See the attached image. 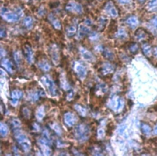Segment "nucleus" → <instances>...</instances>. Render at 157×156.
Returning a JSON list of instances; mask_svg holds the SVG:
<instances>
[{
  "label": "nucleus",
  "instance_id": "39448f33",
  "mask_svg": "<svg viewBox=\"0 0 157 156\" xmlns=\"http://www.w3.org/2000/svg\"><path fill=\"white\" fill-rule=\"evenodd\" d=\"M23 51L26 60L29 63H31L33 61V52L31 47L29 45L25 44Z\"/></svg>",
  "mask_w": 157,
  "mask_h": 156
},
{
  "label": "nucleus",
  "instance_id": "423d86ee",
  "mask_svg": "<svg viewBox=\"0 0 157 156\" xmlns=\"http://www.w3.org/2000/svg\"><path fill=\"white\" fill-rule=\"evenodd\" d=\"M11 103L13 105L17 104L19 100L22 97V93L19 90H15L11 93Z\"/></svg>",
  "mask_w": 157,
  "mask_h": 156
},
{
  "label": "nucleus",
  "instance_id": "6e6552de",
  "mask_svg": "<svg viewBox=\"0 0 157 156\" xmlns=\"http://www.w3.org/2000/svg\"><path fill=\"white\" fill-rule=\"evenodd\" d=\"M142 51L146 57L150 58L152 56L153 50L149 44L144 43L142 46Z\"/></svg>",
  "mask_w": 157,
  "mask_h": 156
},
{
  "label": "nucleus",
  "instance_id": "b1692460",
  "mask_svg": "<svg viewBox=\"0 0 157 156\" xmlns=\"http://www.w3.org/2000/svg\"><path fill=\"white\" fill-rule=\"evenodd\" d=\"M153 55H155V56L157 58V47H155L153 51Z\"/></svg>",
  "mask_w": 157,
  "mask_h": 156
},
{
  "label": "nucleus",
  "instance_id": "aec40b11",
  "mask_svg": "<svg viewBox=\"0 0 157 156\" xmlns=\"http://www.w3.org/2000/svg\"><path fill=\"white\" fill-rule=\"evenodd\" d=\"M82 55L83 56L87 59V60H90V61H92L93 60V55L89 51H87V50H83L82 51Z\"/></svg>",
  "mask_w": 157,
  "mask_h": 156
},
{
  "label": "nucleus",
  "instance_id": "dca6fc26",
  "mask_svg": "<svg viewBox=\"0 0 157 156\" xmlns=\"http://www.w3.org/2000/svg\"><path fill=\"white\" fill-rule=\"evenodd\" d=\"M5 16L6 19V20H9V21H16L18 20V17L17 15L12 14L11 12H6L5 14Z\"/></svg>",
  "mask_w": 157,
  "mask_h": 156
},
{
  "label": "nucleus",
  "instance_id": "20e7f679",
  "mask_svg": "<svg viewBox=\"0 0 157 156\" xmlns=\"http://www.w3.org/2000/svg\"><path fill=\"white\" fill-rule=\"evenodd\" d=\"M64 120L65 124L68 126H72L75 124L76 122V117L74 114H72L71 113H67L65 114V117H64Z\"/></svg>",
  "mask_w": 157,
  "mask_h": 156
},
{
  "label": "nucleus",
  "instance_id": "f257e3e1",
  "mask_svg": "<svg viewBox=\"0 0 157 156\" xmlns=\"http://www.w3.org/2000/svg\"><path fill=\"white\" fill-rule=\"evenodd\" d=\"M75 134L78 140H85L89 135V129L86 125L79 124L75 127Z\"/></svg>",
  "mask_w": 157,
  "mask_h": 156
},
{
  "label": "nucleus",
  "instance_id": "6ab92c4d",
  "mask_svg": "<svg viewBox=\"0 0 157 156\" xmlns=\"http://www.w3.org/2000/svg\"><path fill=\"white\" fill-rule=\"evenodd\" d=\"M10 126L11 129H13L14 130H17L19 129V127L20 126V123L19 121L17 119H14L11 120V123H10Z\"/></svg>",
  "mask_w": 157,
  "mask_h": 156
},
{
  "label": "nucleus",
  "instance_id": "393cba45",
  "mask_svg": "<svg viewBox=\"0 0 157 156\" xmlns=\"http://www.w3.org/2000/svg\"><path fill=\"white\" fill-rule=\"evenodd\" d=\"M130 1V0H119V2H121L122 3H127Z\"/></svg>",
  "mask_w": 157,
  "mask_h": 156
},
{
  "label": "nucleus",
  "instance_id": "a878e982",
  "mask_svg": "<svg viewBox=\"0 0 157 156\" xmlns=\"http://www.w3.org/2000/svg\"><path fill=\"white\" fill-rule=\"evenodd\" d=\"M139 1H140V2H142V1H144V0H139Z\"/></svg>",
  "mask_w": 157,
  "mask_h": 156
},
{
  "label": "nucleus",
  "instance_id": "f03ea898",
  "mask_svg": "<svg viewBox=\"0 0 157 156\" xmlns=\"http://www.w3.org/2000/svg\"><path fill=\"white\" fill-rule=\"evenodd\" d=\"M17 142L19 144V148L23 151H27L30 149V142L27 139V137L22 134H18L16 136Z\"/></svg>",
  "mask_w": 157,
  "mask_h": 156
},
{
  "label": "nucleus",
  "instance_id": "0eeeda50",
  "mask_svg": "<svg viewBox=\"0 0 157 156\" xmlns=\"http://www.w3.org/2000/svg\"><path fill=\"white\" fill-rule=\"evenodd\" d=\"M135 36L138 41H142L146 39L148 37V34L144 29L139 28L136 31Z\"/></svg>",
  "mask_w": 157,
  "mask_h": 156
},
{
  "label": "nucleus",
  "instance_id": "412c9836",
  "mask_svg": "<svg viewBox=\"0 0 157 156\" xmlns=\"http://www.w3.org/2000/svg\"><path fill=\"white\" fill-rule=\"evenodd\" d=\"M0 131H1L2 136H6L8 134V128L3 123L1 124V128H0Z\"/></svg>",
  "mask_w": 157,
  "mask_h": 156
},
{
  "label": "nucleus",
  "instance_id": "2eb2a0df",
  "mask_svg": "<svg viewBox=\"0 0 157 156\" xmlns=\"http://www.w3.org/2000/svg\"><path fill=\"white\" fill-rule=\"evenodd\" d=\"M128 49L130 50V52L132 53V54H136L139 50V46H138V44L136 43H131L129 47H128Z\"/></svg>",
  "mask_w": 157,
  "mask_h": 156
},
{
  "label": "nucleus",
  "instance_id": "4468645a",
  "mask_svg": "<svg viewBox=\"0 0 157 156\" xmlns=\"http://www.w3.org/2000/svg\"><path fill=\"white\" fill-rule=\"evenodd\" d=\"M77 72L78 75L81 77H85L86 75V70L85 68L82 65H78L77 67Z\"/></svg>",
  "mask_w": 157,
  "mask_h": 156
},
{
  "label": "nucleus",
  "instance_id": "4be33fe9",
  "mask_svg": "<svg viewBox=\"0 0 157 156\" xmlns=\"http://www.w3.org/2000/svg\"><path fill=\"white\" fill-rule=\"evenodd\" d=\"M32 23H33V21H32L31 19L30 18V17H26V18L24 20V24H25V26H26L27 28H30L31 27Z\"/></svg>",
  "mask_w": 157,
  "mask_h": 156
},
{
  "label": "nucleus",
  "instance_id": "a211bd4d",
  "mask_svg": "<svg viewBox=\"0 0 157 156\" xmlns=\"http://www.w3.org/2000/svg\"><path fill=\"white\" fill-rule=\"evenodd\" d=\"M113 68L111 65H110L109 64H106V65H105L103 68L100 69V71H102L105 74H108L110 72H111L113 70Z\"/></svg>",
  "mask_w": 157,
  "mask_h": 156
},
{
  "label": "nucleus",
  "instance_id": "f8f14e48",
  "mask_svg": "<svg viewBox=\"0 0 157 156\" xmlns=\"http://www.w3.org/2000/svg\"><path fill=\"white\" fill-rule=\"evenodd\" d=\"M39 66L40 67V68L45 71H47L50 69L51 68V66L49 64V63L46 61V60H44V59H42L40 61V62H39Z\"/></svg>",
  "mask_w": 157,
  "mask_h": 156
},
{
  "label": "nucleus",
  "instance_id": "ddd939ff",
  "mask_svg": "<svg viewBox=\"0 0 157 156\" xmlns=\"http://www.w3.org/2000/svg\"><path fill=\"white\" fill-rule=\"evenodd\" d=\"M127 23L130 26L134 28L136 27L138 25V20L135 17H131L127 20Z\"/></svg>",
  "mask_w": 157,
  "mask_h": 156
},
{
  "label": "nucleus",
  "instance_id": "1a4fd4ad",
  "mask_svg": "<svg viewBox=\"0 0 157 156\" xmlns=\"http://www.w3.org/2000/svg\"><path fill=\"white\" fill-rule=\"evenodd\" d=\"M2 66L5 67V69L9 73H12L14 70V66L8 59H3L2 61Z\"/></svg>",
  "mask_w": 157,
  "mask_h": 156
},
{
  "label": "nucleus",
  "instance_id": "9d476101",
  "mask_svg": "<svg viewBox=\"0 0 157 156\" xmlns=\"http://www.w3.org/2000/svg\"><path fill=\"white\" fill-rule=\"evenodd\" d=\"M149 28L153 32L157 34V16L153 17L150 21Z\"/></svg>",
  "mask_w": 157,
  "mask_h": 156
},
{
  "label": "nucleus",
  "instance_id": "9b49d317",
  "mask_svg": "<svg viewBox=\"0 0 157 156\" xmlns=\"http://www.w3.org/2000/svg\"><path fill=\"white\" fill-rule=\"evenodd\" d=\"M141 129L142 132L145 135H148L150 134L151 132H152V128L151 127L146 124V123H142L141 126Z\"/></svg>",
  "mask_w": 157,
  "mask_h": 156
},
{
  "label": "nucleus",
  "instance_id": "5701e85b",
  "mask_svg": "<svg viewBox=\"0 0 157 156\" xmlns=\"http://www.w3.org/2000/svg\"><path fill=\"white\" fill-rule=\"evenodd\" d=\"M68 34H73L75 32V28L74 27V26H70L69 28H68Z\"/></svg>",
  "mask_w": 157,
  "mask_h": 156
},
{
  "label": "nucleus",
  "instance_id": "7ed1b4c3",
  "mask_svg": "<svg viewBox=\"0 0 157 156\" xmlns=\"http://www.w3.org/2000/svg\"><path fill=\"white\" fill-rule=\"evenodd\" d=\"M43 82L44 83V85H45V86L47 87V88L49 90V92L52 96H55L57 94L58 90L55 88L54 82L50 79H49L47 76H46L43 78Z\"/></svg>",
  "mask_w": 157,
  "mask_h": 156
},
{
  "label": "nucleus",
  "instance_id": "f3484780",
  "mask_svg": "<svg viewBox=\"0 0 157 156\" xmlns=\"http://www.w3.org/2000/svg\"><path fill=\"white\" fill-rule=\"evenodd\" d=\"M147 7L149 10H156L157 9V0H150L148 3Z\"/></svg>",
  "mask_w": 157,
  "mask_h": 156
}]
</instances>
